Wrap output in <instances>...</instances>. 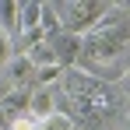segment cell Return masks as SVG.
<instances>
[{"instance_id":"6da1fadb","label":"cell","mask_w":130,"mask_h":130,"mask_svg":"<svg viewBox=\"0 0 130 130\" xmlns=\"http://www.w3.org/2000/svg\"><path fill=\"white\" fill-rule=\"evenodd\" d=\"M106 11H109V4H56L60 32H67V35H85Z\"/></svg>"},{"instance_id":"7a4b0ae2","label":"cell","mask_w":130,"mask_h":130,"mask_svg":"<svg viewBox=\"0 0 130 130\" xmlns=\"http://www.w3.org/2000/svg\"><path fill=\"white\" fill-rule=\"evenodd\" d=\"M56 91H60V88L53 85H32V91H28V109H25V112H28V116H32V120H46V116H49V112H56Z\"/></svg>"},{"instance_id":"3957f363","label":"cell","mask_w":130,"mask_h":130,"mask_svg":"<svg viewBox=\"0 0 130 130\" xmlns=\"http://www.w3.org/2000/svg\"><path fill=\"white\" fill-rule=\"evenodd\" d=\"M0 74L7 77L11 88H28V85H32V74H35V63H32L28 53H18V49H14V56L7 60V67H4Z\"/></svg>"},{"instance_id":"277c9868","label":"cell","mask_w":130,"mask_h":130,"mask_svg":"<svg viewBox=\"0 0 130 130\" xmlns=\"http://www.w3.org/2000/svg\"><path fill=\"white\" fill-rule=\"evenodd\" d=\"M32 28H39V4H35V0H32V4H18V32H14V35L32 32Z\"/></svg>"},{"instance_id":"5b68a950","label":"cell","mask_w":130,"mask_h":130,"mask_svg":"<svg viewBox=\"0 0 130 130\" xmlns=\"http://www.w3.org/2000/svg\"><path fill=\"white\" fill-rule=\"evenodd\" d=\"M60 74H63V67L60 63H39L35 67V74H32V85H56L60 81Z\"/></svg>"},{"instance_id":"8992f818","label":"cell","mask_w":130,"mask_h":130,"mask_svg":"<svg viewBox=\"0 0 130 130\" xmlns=\"http://www.w3.org/2000/svg\"><path fill=\"white\" fill-rule=\"evenodd\" d=\"M39 130H74V116H67L63 109H56L46 120H39Z\"/></svg>"},{"instance_id":"52a82bcc","label":"cell","mask_w":130,"mask_h":130,"mask_svg":"<svg viewBox=\"0 0 130 130\" xmlns=\"http://www.w3.org/2000/svg\"><path fill=\"white\" fill-rule=\"evenodd\" d=\"M14 56V39L7 35V32H0V70L7 67V60Z\"/></svg>"},{"instance_id":"ba28073f","label":"cell","mask_w":130,"mask_h":130,"mask_svg":"<svg viewBox=\"0 0 130 130\" xmlns=\"http://www.w3.org/2000/svg\"><path fill=\"white\" fill-rule=\"evenodd\" d=\"M7 130H39V120H32L28 112H21V116H14L7 123Z\"/></svg>"},{"instance_id":"9c48e42d","label":"cell","mask_w":130,"mask_h":130,"mask_svg":"<svg viewBox=\"0 0 130 130\" xmlns=\"http://www.w3.org/2000/svg\"><path fill=\"white\" fill-rule=\"evenodd\" d=\"M7 91H11V85H7V77H4V74H0V102H4V99H7Z\"/></svg>"}]
</instances>
